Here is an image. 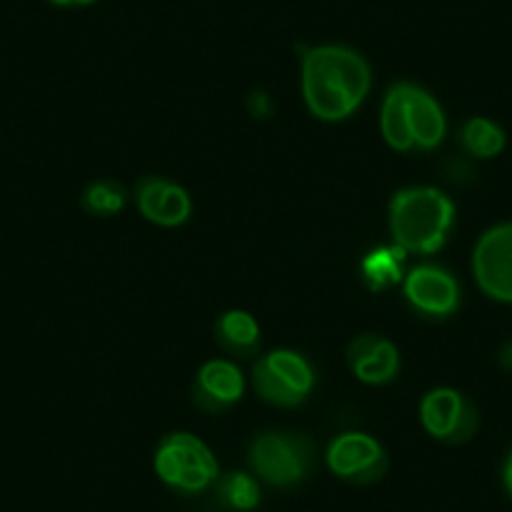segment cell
Wrapping results in <instances>:
<instances>
[{
  "label": "cell",
  "instance_id": "cell-1",
  "mask_svg": "<svg viewBox=\"0 0 512 512\" xmlns=\"http://www.w3.org/2000/svg\"><path fill=\"white\" fill-rule=\"evenodd\" d=\"M372 73L357 51L317 46L304 53L302 91L309 111L322 121H342L357 111L369 93Z\"/></svg>",
  "mask_w": 512,
  "mask_h": 512
},
{
  "label": "cell",
  "instance_id": "cell-2",
  "mask_svg": "<svg viewBox=\"0 0 512 512\" xmlns=\"http://www.w3.org/2000/svg\"><path fill=\"white\" fill-rule=\"evenodd\" d=\"M455 204L432 186L397 191L390 204V231L397 246L412 254H435L450 239Z\"/></svg>",
  "mask_w": 512,
  "mask_h": 512
},
{
  "label": "cell",
  "instance_id": "cell-3",
  "mask_svg": "<svg viewBox=\"0 0 512 512\" xmlns=\"http://www.w3.org/2000/svg\"><path fill=\"white\" fill-rule=\"evenodd\" d=\"M154 467L164 485L184 495H199L219 480V462L214 452L189 432L164 437L156 450Z\"/></svg>",
  "mask_w": 512,
  "mask_h": 512
},
{
  "label": "cell",
  "instance_id": "cell-4",
  "mask_svg": "<svg viewBox=\"0 0 512 512\" xmlns=\"http://www.w3.org/2000/svg\"><path fill=\"white\" fill-rule=\"evenodd\" d=\"M249 465L259 480L274 487H292L312 472L314 447L304 435L262 432L249 447Z\"/></svg>",
  "mask_w": 512,
  "mask_h": 512
},
{
  "label": "cell",
  "instance_id": "cell-5",
  "mask_svg": "<svg viewBox=\"0 0 512 512\" xmlns=\"http://www.w3.org/2000/svg\"><path fill=\"white\" fill-rule=\"evenodd\" d=\"M254 387L262 400L279 407H297L314 387V372L307 359L289 349L264 354L254 364Z\"/></svg>",
  "mask_w": 512,
  "mask_h": 512
},
{
  "label": "cell",
  "instance_id": "cell-6",
  "mask_svg": "<svg viewBox=\"0 0 512 512\" xmlns=\"http://www.w3.org/2000/svg\"><path fill=\"white\" fill-rule=\"evenodd\" d=\"M472 274L482 292L512 304V221L490 226L472 251Z\"/></svg>",
  "mask_w": 512,
  "mask_h": 512
},
{
  "label": "cell",
  "instance_id": "cell-7",
  "mask_svg": "<svg viewBox=\"0 0 512 512\" xmlns=\"http://www.w3.org/2000/svg\"><path fill=\"white\" fill-rule=\"evenodd\" d=\"M420 417L432 437H437L440 442H450V445L470 442L480 427L477 407L450 387L427 392L420 407Z\"/></svg>",
  "mask_w": 512,
  "mask_h": 512
},
{
  "label": "cell",
  "instance_id": "cell-8",
  "mask_svg": "<svg viewBox=\"0 0 512 512\" xmlns=\"http://www.w3.org/2000/svg\"><path fill=\"white\" fill-rule=\"evenodd\" d=\"M327 465L339 480L352 485H372L387 475L390 457L374 437L364 432H347L329 445Z\"/></svg>",
  "mask_w": 512,
  "mask_h": 512
},
{
  "label": "cell",
  "instance_id": "cell-9",
  "mask_svg": "<svg viewBox=\"0 0 512 512\" xmlns=\"http://www.w3.org/2000/svg\"><path fill=\"white\" fill-rule=\"evenodd\" d=\"M405 294L415 309L430 317H450L460 307V284L447 269L422 264L405 279Z\"/></svg>",
  "mask_w": 512,
  "mask_h": 512
},
{
  "label": "cell",
  "instance_id": "cell-10",
  "mask_svg": "<svg viewBox=\"0 0 512 512\" xmlns=\"http://www.w3.org/2000/svg\"><path fill=\"white\" fill-rule=\"evenodd\" d=\"M136 201L141 214L159 226H179L191 214L189 194L161 176H144L136 184Z\"/></svg>",
  "mask_w": 512,
  "mask_h": 512
},
{
  "label": "cell",
  "instance_id": "cell-11",
  "mask_svg": "<svg viewBox=\"0 0 512 512\" xmlns=\"http://www.w3.org/2000/svg\"><path fill=\"white\" fill-rule=\"evenodd\" d=\"M244 395V377L239 367L226 359H211L201 367L194 387V402L204 412H221L241 400Z\"/></svg>",
  "mask_w": 512,
  "mask_h": 512
},
{
  "label": "cell",
  "instance_id": "cell-12",
  "mask_svg": "<svg viewBox=\"0 0 512 512\" xmlns=\"http://www.w3.org/2000/svg\"><path fill=\"white\" fill-rule=\"evenodd\" d=\"M347 362L362 382L384 384L390 382L400 369V354H397L395 344L387 342L384 337L364 334L349 344Z\"/></svg>",
  "mask_w": 512,
  "mask_h": 512
},
{
  "label": "cell",
  "instance_id": "cell-13",
  "mask_svg": "<svg viewBox=\"0 0 512 512\" xmlns=\"http://www.w3.org/2000/svg\"><path fill=\"white\" fill-rule=\"evenodd\" d=\"M407 93V113H410V126L412 136H415L417 149H435V146L442 144L447 131L445 113H442V106L422 88L412 86V83H405Z\"/></svg>",
  "mask_w": 512,
  "mask_h": 512
},
{
  "label": "cell",
  "instance_id": "cell-14",
  "mask_svg": "<svg viewBox=\"0 0 512 512\" xmlns=\"http://www.w3.org/2000/svg\"><path fill=\"white\" fill-rule=\"evenodd\" d=\"M216 339L236 357H254L259 349V324L249 312L231 309L216 319Z\"/></svg>",
  "mask_w": 512,
  "mask_h": 512
},
{
  "label": "cell",
  "instance_id": "cell-15",
  "mask_svg": "<svg viewBox=\"0 0 512 512\" xmlns=\"http://www.w3.org/2000/svg\"><path fill=\"white\" fill-rule=\"evenodd\" d=\"M382 136L384 141L397 151L415 149V136H412L410 113H407V93L405 83H395L387 91L382 103Z\"/></svg>",
  "mask_w": 512,
  "mask_h": 512
},
{
  "label": "cell",
  "instance_id": "cell-16",
  "mask_svg": "<svg viewBox=\"0 0 512 512\" xmlns=\"http://www.w3.org/2000/svg\"><path fill=\"white\" fill-rule=\"evenodd\" d=\"M460 144L475 159H495L505 151L507 134L505 128L485 116H475L465 121L460 131Z\"/></svg>",
  "mask_w": 512,
  "mask_h": 512
},
{
  "label": "cell",
  "instance_id": "cell-17",
  "mask_svg": "<svg viewBox=\"0 0 512 512\" xmlns=\"http://www.w3.org/2000/svg\"><path fill=\"white\" fill-rule=\"evenodd\" d=\"M216 497L224 507L236 512H251L262 502V487L259 480L249 472H229L216 480Z\"/></svg>",
  "mask_w": 512,
  "mask_h": 512
},
{
  "label": "cell",
  "instance_id": "cell-18",
  "mask_svg": "<svg viewBox=\"0 0 512 512\" xmlns=\"http://www.w3.org/2000/svg\"><path fill=\"white\" fill-rule=\"evenodd\" d=\"M402 254H407V251H402L400 246L397 249H387V246H382V249L372 251V254L364 256L362 262V274L364 279H367V284L372 289H384L390 287V284H397L402 279Z\"/></svg>",
  "mask_w": 512,
  "mask_h": 512
},
{
  "label": "cell",
  "instance_id": "cell-19",
  "mask_svg": "<svg viewBox=\"0 0 512 512\" xmlns=\"http://www.w3.org/2000/svg\"><path fill=\"white\" fill-rule=\"evenodd\" d=\"M88 211L93 214H116L126 204V191L121 184H113V181H96V184L88 186L86 196Z\"/></svg>",
  "mask_w": 512,
  "mask_h": 512
},
{
  "label": "cell",
  "instance_id": "cell-20",
  "mask_svg": "<svg viewBox=\"0 0 512 512\" xmlns=\"http://www.w3.org/2000/svg\"><path fill=\"white\" fill-rule=\"evenodd\" d=\"M249 111L254 113V118H267L272 113V101H269L267 93H251Z\"/></svg>",
  "mask_w": 512,
  "mask_h": 512
},
{
  "label": "cell",
  "instance_id": "cell-21",
  "mask_svg": "<svg viewBox=\"0 0 512 512\" xmlns=\"http://www.w3.org/2000/svg\"><path fill=\"white\" fill-rule=\"evenodd\" d=\"M502 487H505L507 495L512 497V450L507 452L505 462H502Z\"/></svg>",
  "mask_w": 512,
  "mask_h": 512
},
{
  "label": "cell",
  "instance_id": "cell-22",
  "mask_svg": "<svg viewBox=\"0 0 512 512\" xmlns=\"http://www.w3.org/2000/svg\"><path fill=\"white\" fill-rule=\"evenodd\" d=\"M500 362H502V367H505V369H512V342L507 344L505 349H502V354H500Z\"/></svg>",
  "mask_w": 512,
  "mask_h": 512
},
{
  "label": "cell",
  "instance_id": "cell-23",
  "mask_svg": "<svg viewBox=\"0 0 512 512\" xmlns=\"http://www.w3.org/2000/svg\"><path fill=\"white\" fill-rule=\"evenodd\" d=\"M53 6H76V0H51Z\"/></svg>",
  "mask_w": 512,
  "mask_h": 512
}]
</instances>
